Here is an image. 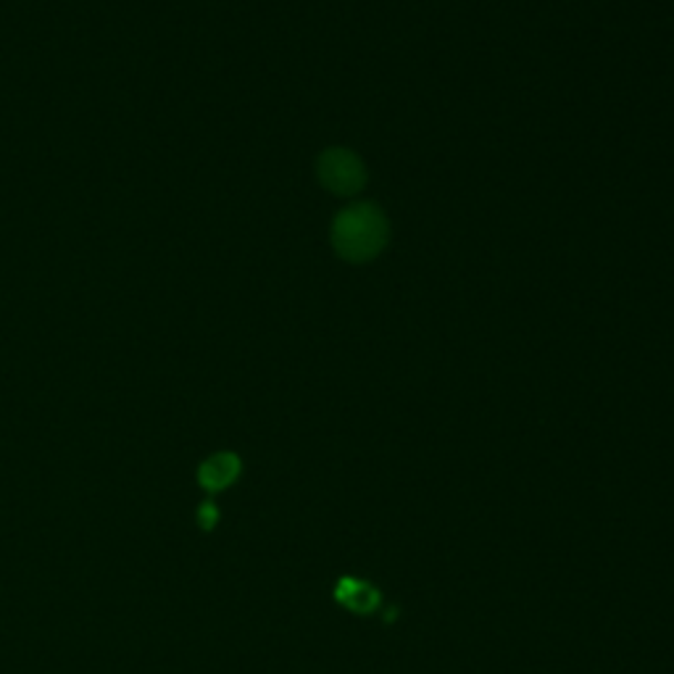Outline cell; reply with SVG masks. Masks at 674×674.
<instances>
[{
    "instance_id": "obj_5",
    "label": "cell",
    "mask_w": 674,
    "mask_h": 674,
    "mask_svg": "<svg viewBox=\"0 0 674 674\" xmlns=\"http://www.w3.org/2000/svg\"><path fill=\"white\" fill-rule=\"evenodd\" d=\"M217 509H214V504H204L200 506V511H198V522H200V527H204V530H211L214 525H217Z\"/></svg>"
},
{
    "instance_id": "obj_1",
    "label": "cell",
    "mask_w": 674,
    "mask_h": 674,
    "mask_svg": "<svg viewBox=\"0 0 674 674\" xmlns=\"http://www.w3.org/2000/svg\"><path fill=\"white\" fill-rule=\"evenodd\" d=\"M391 238V225H387L385 214L380 206L366 204H351L338 214L332 221V248L343 261L349 263H364L377 259L382 248L387 246Z\"/></svg>"
},
{
    "instance_id": "obj_3",
    "label": "cell",
    "mask_w": 674,
    "mask_h": 674,
    "mask_svg": "<svg viewBox=\"0 0 674 674\" xmlns=\"http://www.w3.org/2000/svg\"><path fill=\"white\" fill-rule=\"evenodd\" d=\"M335 599L340 606L356 611V614H372L380 606V590L356 577H343L335 585Z\"/></svg>"
},
{
    "instance_id": "obj_4",
    "label": "cell",
    "mask_w": 674,
    "mask_h": 674,
    "mask_svg": "<svg viewBox=\"0 0 674 674\" xmlns=\"http://www.w3.org/2000/svg\"><path fill=\"white\" fill-rule=\"evenodd\" d=\"M242 469L240 458L235 454H217L211 456L208 462L200 464L198 469V483L204 485L208 492H217L225 490L227 485H232L235 479H238Z\"/></svg>"
},
{
    "instance_id": "obj_2",
    "label": "cell",
    "mask_w": 674,
    "mask_h": 674,
    "mask_svg": "<svg viewBox=\"0 0 674 674\" xmlns=\"http://www.w3.org/2000/svg\"><path fill=\"white\" fill-rule=\"evenodd\" d=\"M319 179L326 190H332L335 196L351 198L356 193L364 190L366 185V169L364 162L356 153L349 148H330L319 156Z\"/></svg>"
}]
</instances>
